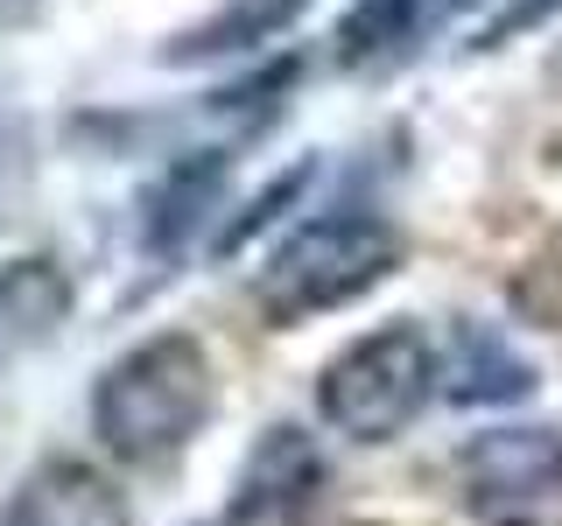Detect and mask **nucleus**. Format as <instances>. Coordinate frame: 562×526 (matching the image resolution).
Returning <instances> with one entry per match:
<instances>
[{"label": "nucleus", "mask_w": 562, "mask_h": 526, "mask_svg": "<svg viewBox=\"0 0 562 526\" xmlns=\"http://www.w3.org/2000/svg\"><path fill=\"white\" fill-rule=\"evenodd\" d=\"M225 169H233V155H225V148H198V155H183L176 169H162V183L148 190L140 239H148L155 253L183 245V239L211 218V204H218V190H225Z\"/></svg>", "instance_id": "obj_9"}, {"label": "nucleus", "mask_w": 562, "mask_h": 526, "mask_svg": "<svg viewBox=\"0 0 562 526\" xmlns=\"http://www.w3.org/2000/svg\"><path fill=\"white\" fill-rule=\"evenodd\" d=\"M70 316V281L49 253H22L0 267V373L43 338H57V323Z\"/></svg>", "instance_id": "obj_8"}, {"label": "nucleus", "mask_w": 562, "mask_h": 526, "mask_svg": "<svg viewBox=\"0 0 562 526\" xmlns=\"http://www.w3.org/2000/svg\"><path fill=\"white\" fill-rule=\"evenodd\" d=\"M43 8V0H0V28H14V22H29V14Z\"/></svg>", "instance_id": "obj_13"}, {"label": "nucleus", "mask_w": 562, "mask_h": 526, "mask_svg": "<svg viewBox=\"0 0 562 526\" xmlns=\"http://www.w3.org/2000/svg\"><path fill=\"white\" fill-rule=\"evenodd\" d=\"M471 0H359L338 22V64L345 70H380L422 49L436 28H450Z\"/></svg>", "instance_id": "obj_7"}, {"label": "nucleus", "mask_w": 562, "mask_h": 526, "mask_svg": "<svg viewBox=\"0 0 562 526\" xmlns=\"http://www.w3.org/2000/svg\"><path fill=\"white\" fill-rule=\"evenodd\" d=\"M218 379H211V351L190 330H162L120 351L92 386V435L120 464H169L190 449V435L211 421Z\"/></svg>", "instance_id": "obj_1"}, {"label": "nucleus", "mask_w": 562, "mask_h": 526, "mask_svg": "<svg viewBox=\"0 0 562 526\" xmlns=\"http://www.w3.org/2000/svg\"><path fill=\"white\" fill-rule=\"evenodd\" d=\"M443 379V351L422 323H380L351 338L338 358L316 373V414L351 443H394L408 421L429 408Z\"/></svg>", "instance_id": "obj_3"}, {"label": "nucleus", "mask_w": 562, "mask_h": 526, "mask_svg": "<svg viewBox=\"0 0 562 526\" xmlns=\"http://www.w3.org/2000/svg\"><path fill=\"white\" fill-rule=\"evenodd\" d=\"M303 8L310 0H225L218 14H204L198 28L176 35L162 49V64H218V57H239V49H260L281 28L303 22Z\"/></svg>", "instance_id": "obj_10"}, {"label": "nucleus", "mask_w": 562, "mask_h": 526, "mask_svg": "<svg viewBox=\"0 0 562 526\" xmlns=\"http://www.w3.org/2000/svg\"><path fill=\"white\" fill-rule=\"evenodd\" d=\"M514 309L541 330H562V232L535 245V260L514 274Z\"/></svg>", "instance_id": "obj_12"}, {"label": "nucleus", "mask_w": 562, "mask_h": 526, "mask_svg": "<svg viewBox=\"0 0 562 526\" xmlns=\"http://www.w3.org/2000/svg\"><path fill=\"white\" fill-rule=\"evenodd\" d=\"M443 373L457 379L450 386L457 400H520L527 379H535L514 351L499 338H485V330H464V338H457V365H443Z\"/></svg>", "instance_id": "obj_11"}, {"label": "nucleus", "mask_w": 562, "mask_h": 526, "mask_svg": "<svg viewBox=\"0 0 562 526\" xmlns=\"http://www.w3.org/2000/svg\"><path fill=\"white\" fill-rule=\"evenodd\" d=\"M330 491V464L316 449L310 428L295 421H274L254 449H246L239 478H233V505H225V526H316Z\"/></svg>", "instance_id": "obj_5"}, {"label": "nucleus", "mask_w": 562, "mask_h": 526, "mask_svg": "<svg viewBox=\"0 0 562 526\" xmlns=\"http://www.w3.org/2000/svg\"><path fill=\"white\" fill-rule=\"evenodd\" d=\"M457 491L479 526H562V428H485L457 449Z\"/></svg>", "instance_id": "obj_4"}, {"label": "nucleus", "mask_w": 562, "mask_h": 526, "mask_svg": "<svg viewBox=\"0 0 562 526\" xmlns=\"http://www.w3.org/2000/svg\"><path fill=\"white\" fill-rule=\"evenodd\" d=\"M394 267H401V232L386 218H373V210H324V218H303L260 260L254 295L274 323H303V316L359 302Z\"/></svg>", "instance_id": "obj_2"}, {"label": "nucleus", "mask_w": 562, "mask_h": 526, "mask_svg": "<svg viewBox=\"0 0 562 526\" xmlns=\"http://www.w3.org/2000/svg\"><path fill=\"white\" fill-rule=\"evenodd\" d=\"M0 526H134V505L105 470L78 464V456H49L14 484Z\"/></svg>", "instance_id": "obj_6"}]
</instances>
